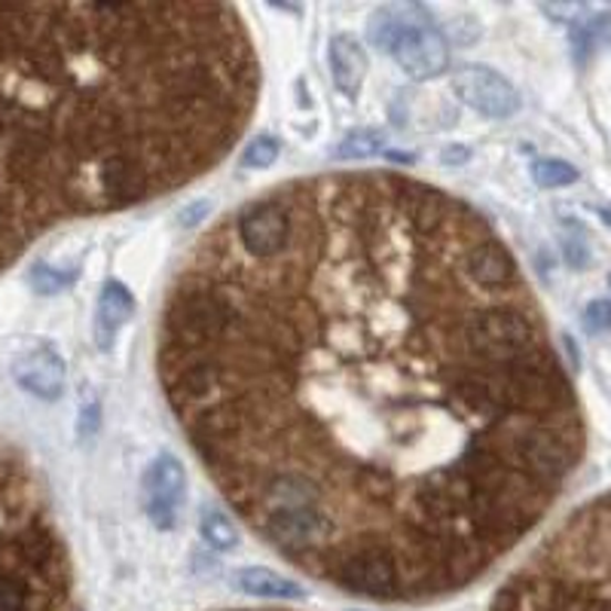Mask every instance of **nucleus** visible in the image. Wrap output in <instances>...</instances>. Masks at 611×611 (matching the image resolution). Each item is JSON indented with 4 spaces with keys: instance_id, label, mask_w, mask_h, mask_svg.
I'll use <instances>...</instances> for the list:
<instances>
[{
    "instance_id": "1",
    "label": "nucleus",
    "mask_w": 611,
    "mask_h": 611,
    "mask_svg": "<svg viewBox=\"0 0 611 611\" xmlns=\"http://www.w3.org/2000/svg\"><path fill=\"white\" fill-rule=\"evenodd\" d=\"M156 370L245 526L373 602L474 584L584 449L517 260L397 172L288 180L220 217L168 288Z\"/></svg>"
},
{
    "instance_id": "2",
    "label": "nucleus",
    "mask_w": 611,
    "mask_h": 611,
    "mask_svg": "<svg viewBox=\"0 0 611 611\" xmlns=\"http://www.w3.org/2000/svg\"><path fill=\"white\" fill-rule=\"evenodd\" d=\"M260 62L229 3H0V272L224 163Z\"/></svg>"
},
{
    "instance_id": "3",
    "label": "nucleus",
    "mask_w": 611,
    "mask_h": 611,
    "mask_svg": "<svg viewBox=\"0 0 611 611\" xmlns=\"http://www.w3.org/2000/svg\"><path fill=\"white\" fill-rule=\"evenodd\" d=\"M0 611H76L74 566L25 458L0 449Z\"/></svg>"
},
{
    "instance_id": "4",
    "label": "nucleus",
    "mask_w": 611,
    "mask_h": 611,
    "mask_svg": "<svg viewBox=\"0 0 611 611\" xmlns=\"http://www.w3.org/2000/svg\"><path fill=\"white\" fill-rule=\"evenodd\" d=\"M373 46L389 52L410 80H432L449 64V43L422 7H382L370 19Z\"/></svg>"
},
{
    "instance_id": "5",
    "label": "nucleus",
    "mask_w": 611,
    "mask_h": 611,
    "mask_svg": "<svg viewBox=\"0 0 611 611\" xmlns=\"http://www.w3.org/2000/svg\"><path fill=\"white\" fill-rule=\"evenodd\" d=\"M187 501V474L178 456L163 453L151 462L141 480V505L156 529H175Z\"/></svg>"
},
{
    "instance_id": "6",
    "label": "nucleus",
    "mask_w": 611,
    "mask_h": 611,
    "mask_svg": "<svg viewBox=\"0 0 611 611\" xmlns=\"http://www.w3.org/2000/svg\"><path fill=\"white\" fill-rule=\"evenodd\" d=\"M453 90L462 102L474 107L477 114L493 120H508L520 111V92L510 86L505 76L484 68V64H465L453 76Z\"/></svg>"
},
{
    "instance_id": "7",
    "label": "nucleus",
    "mask_w": 611,
    "mask_h": 611,
    "mask_svg": "<svg viewBox=\"0 0 611 611\" xmlns=\"http://www.w3.org/2000/svg\"><path fill=\"white\" fill-rule=\"evenodd\" d=\"M15 382L31 392L34 397H43V401H55L62 397L64 392V361L59 352H52L50 345H40V349H31L25 355L15 361L13 367Z\"/></svg>"
},
{
    "instance_id": "8",
    "label": "nucleus",
    "mask_w": 611,
    "mask_h": 611,
    "mask_svg": "<svg viewBox=\"0 0 611 611\" xmlns=\"http://www.w3.org/2000/svg\"><path fill=\"white\" fill-rule=\"evenodd\" d=\"M135 312V297L126 284L120 281H107L99 300V312H95V343L102 352H107L114 345L116 333L126 328V321Z\"/></svg>"
},
{
    "instance_id": "9",
    "label": "nucleus",
    "mask_w": 611,
    "mask_h": 611,
    "mask_svg": "<svg viewBox=\"0 0 611 611\" xmlns=\"http://www.w3.org/2000/svg\"><path fill=\"white\" fill-rule=\"evenodd\" d=\"M331 71L336 90L355 99L364 86V74H367V52L352 34H336L331 40Z\"/></svg>"
},
{
    "instance_id": "10",
    "label": "nucleus",
    "mask_w": 611,
    "mask_h": 611,
    "mask_svg": "<svg viewBox=\"0 0 611 611\" xmlns=\"http://www.w3.org/2000/svg\"><path fill=\"white\" fill-rule=\"evenodd\" d=\"M232 584L239 587L248 597L260 599H303L306 590L291 578H281L272 569H242L236 572Z\"/></svg>"
},
{
    "instance_id": "11",
    "label": "nucleus",
    "mask_w": 611,
    "mask_h": 611,
    "mask_svg": "<svg viewBox=\"0 0 611 611\" xmlns=\"http://www.w3.org/2000/svg\"><path fill=\"white\" fill-rule=\"evenodd\" d=\"M199 529H203V538L217 550L236 548L239 541V532H236V522L229 520V514L217 508H205L203 520H199Z\"/></svg>"
},
{
    "instance_id": "12",
    "label": "nucleus",
    "mask_w": 611,
    "mask_h": 611,
    "mask_svg": "<svg viewBox=\"0 0 611 611\" xmlns=\"http://www.w3.org/2000/svg\"><path fill=\"white\" fill-rule=\"evenodd\" d=\"M385 144V135L376 128H358L352 135H345L336 147V159H367L376 156Z\"/></svg>"
},
{
    "instance_id": "13",
    "label": "nucleus",
    "mask_w": 611,
    "mask_h": 611,
    "mask_svg": "<svg viewBox=\"0 0 611 611\" xmlns=\"http://www.w3.org/2000/svg\"><path fill=\"white\" fill-rule=\"evenodd\" d=\"M532 178L538 187H569L578 180V168L572 163H566V159H538L532 166Z\"/></svg>"
},
{
    "instance_id": "14",
    "label": "nucleus",
    "mask_w": 611,
    "mask_h": 611,
    "mask_svg": "<svg viewBox=\"0 0 611 611\" xmlns=\"http://www.w3.org/2000/svg\"><path fill=\"white\" fill-rule=\"evenodd\" d=\"M281 153V141L272 138V135H260L255 138L242 153V166L245 168H269Z\"/></svg>"
},
{
    "instance_id": "15",
    "label": "nucleus",
    "mask_w": 611,
    "mask_h": 611,
    "mask_svg": "<svg viewBox=\"0 0 611 611\" xmlns=\"http://www.w3.org/2000/svg\"><path fill=\"white\" fill-rule=\"evenodd\" d=\"M584 328L587 331H609L611 328V303L605 300H597V303L587 306L584 312Z\"/></svg>"
},
{
    "instance_id": "16",
    "label": "nucleus",
    "mask_w": 611,
    "mask_h": 611,
    "mask_svg": "<svg viewBox=\"0 0 611 611\" xmlns=\"http://www.w3.org/2000/svg\"><path fill=\"white\" fill-rule=\"evenodd\" d=\"M34 284H38L40 293H52V291H59L62 284H68V279H64V276H52L50 269L40 267L38 272H34Z\"/></svg>"
},
{
    "instance_id": "17",
    "label": "nucleus",
    "mask_w": 611,
    "mask_h": 611,
    "mask_svg": "<svg viewBox=\"0 0 611 611\" xmlns=\"http://www.w3.org/2000/svg\"><path fill=\"white\" fill-rule=\"evenodd\" d=\"M465 156H468V153H465V151H446V153H444L446 163H462Z\"/></svg>"
},
{
    "instance_id": "18",
    "label": "nucleus",
    "mask_w": 611,
    "mask_h": 611,
    "mask_svg": "<svg viewBox=\"0 0 611 611\" xmlns=\"http://www.w3.org/2000/svg\"><path fill=\"white\" fill-rule=\"evenodd\" d=\"M602 215H605V217H609V224H611V211H602Z\"/></svg>"
},
{
    "instance_id": "19",
    "label": "nucleus",
    "mask_w": 611,
    "mask_h": 611,
    "mask_svg": "<svg viewBox=\"0 0 611 611\" xmlns=\"http://www.w3.org/2000/svg\"><path fill=\"white\" fill-rule=\"evenodd\" d=\"M609 284H611V279H609Z\"/></svg>"
}]
</instances>
